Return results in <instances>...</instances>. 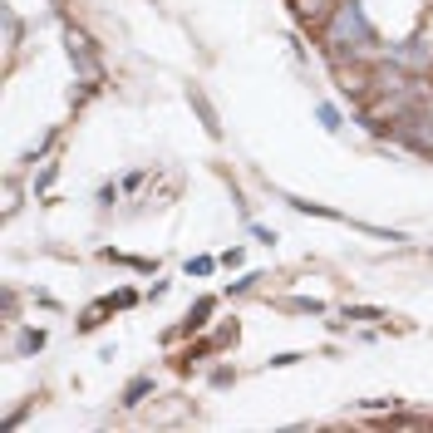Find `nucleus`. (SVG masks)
Segmentation results:
<instances>
[{"label":"nucleus","mask_w":433,"mask_h":433,"mask_svg":"<svg viewBox=\"0 0 433 433\" xmlns=\"http://www.w3.org/2000/svg\"><path fill=\"white\" fill-rule=\"evenodd\" d=\"M187 99H192V108L202 114V128H207V133L216 138V133H222V124H216V114H212V103H207V94H202V89L192 84V89H187Z\"/></svg>","instance_id":"20e7f679"},{"label":"nucleus","mask_w":433,"mask_h":433,"mask_svg":"<svg viewBox=\"0 0 433 433\" xmlns=\"http://www.w3.org/2000/svg\"><path fill=\"white\" fill-rule=\"evenodd\" d=\"M212 266H216L212 256H197V261H187V276H212Z\"/></svg>","instance_id":"1a4fd4ad"},{"label":"nucleus","mask_w":433,"mask_h":433,"mask_svg":"<svg viewBox=\"0 0 433 433\" xmlns=\"http://www.w3.org/2000/svg\"><path fill=\"white\" fill-rule=\"evenodd\" d=\"M40 345H44V330H20V345H15V350H20V355H35Z\"/></svg>","instance_id":"423d86ee"},{"label":"nucleus","mask_w":433,"mask_h":433,"mask_svg":"<svg viewBox=\"0 0 433 433\" xmlns=\"http://www.w3.org/2000/svg\"><path fill=\"white\" fill-rule=\"evenodd\" d=\"M207 315H212V300H197V305H192V315H187V330H197V325H207Z\"/></svg>","instance_id":"6e6552de"},{"label":"nucleus","mask_w":433,"mask_h":433,"mask_svg":"<svg viewBox=\"0 0 433 433\" xmlns=\"http://www.w3.org/2000/svg\"><path fill=\"white\" fill-rule=\"evenodd\" d=\"M345 320H384L379 310H345Z\"/></svg>","instance_id":"9b49d317"},{"label":"nucleus","mask_w":433,"mask_h":433,"mask_svg":"<svg viewBox=\"0 0 433 433\" xmlns=\"http://www.w3.org/2000/svg\"><path fill=\"white\" fill-rule=\"evenodd\" d=\"M325 40L335 49H350V54H369L374 49V25L364 20L359 0H335L330 20H325Z\"/></svg>","instance_id":"f257e3e1"},{"label":"nucleus","mask_w":433,"mask_h":433,"mask_svg":"<svg viewBox=\"0 0 433 433\" xmlns=\"http://www.w3.org/2000/svg\"><path fill=\"white\" fill-rule=\"evenodd\" d=\"M320 124L330 128V133H340V108L335 103H320Z\"/></svg>","instance_id":"0eeeda50"},{"label":"nucleus","mask_w":433,"mask_h":433,"mask_svg":"<svg viewBox=\"0 0 433 433\" xmlns=\"http://www.w3.org/2000/svg\"><path fill=\"white\" fill-rule=\"evenodd\" d=\"M6 40H10V44H15V40H20V20H15V15H10V10H6Z\"/></svg>","instance_id":"9d476101"},{"label":"nucleus","mask_w":433,"mask_h":433,"mask_svg":"<svg viewBox=\"0 0 433 433\" xmlns=\"http://www.w3.org/2000/svg\"><path fill=\"white\" fill-rule=\"evenodd\" d=\"M65 40H69V60H74V69L94 79V74H99V60H94V49H89V40H84V35H79L74 25L65 30Z\"/></svg>","instance_id":"f03ea898"},{"label":"nucleus","mask_w":433,"mask_h":433,"mask_svg":"<svg viewBox=\"0 0 433 433\" xmlns=\"http://www.w3.org/2000/svg\"><path fill=\"white\" fill-rule=\"evenodd\" d=\"M414 143H418V148H423V153H433V124H428V128H423V133H418V138H414Z\"/></svg>","instance_id":"f8f14e48"},{"label":"nucleus","mask_w":433,"mask_h":433,"mask_svg":"<svg viewBox=\"0 0 433 433\" xmlns=\"http://www.w3.org/2000/svg\"><path fill=\"white\" fill-rule=\"evenodd\" d=\"M148 394H153V379H148V374H138V379H133V384H128V389H124V404H128V409H133V404H143V399H148Z\"/></svg>","instance_id":"39448f33"},{"label":"nucleus","mask_w":433,"mask_h":433,"mask_svg":"<svg viewBox=\"0 0 433 433\" xmlns=\"http://www.w3.org/2000/svg\"><path fill=\"white\" fill-rule=\"evenodd\" d=\"M394 60H399L404 69H423V65H433V44L409 40V44H399V49H394Z\"/></svg>","instance_id":"7ed1b4c3"}]
</instances>
